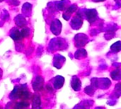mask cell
<instances>
[{"instance_id":"cell-1","label":"cell","mask_w":121,"mask_h":109,"mask_svg":"<svg viewBox=\"0 0 121 109\" xmlns=\"http://www.w3.org/2000/svg\"><path fill=\"white\" fill-rule=\"evenodd\" d=\"M10 37L15 41H19L21 40L22 39H23L21 31H19L17 28L14 27L13 28L11 31H10V33H9Z\"/></svg>"},{"instance_id":"cell-3","label":"cell","mask_w":121,"mask_h":109,"mask_svg":"<svg viewBox=\"0 0 121 109\" xmlns=\"http://www.w3.org/2000/svg\"><path fill=\"white\" fill-rule=\"evenodd\" d=\"M21 12L23 16H30L32 13V5L30 3H25L23 5Z\"/></svg>"},{"instance_id":"cell-2","label":"cell","mask_w":121,"mask_h":109,"mask_svg":"<svg viewBox=\"0 0 121 109\" xmlns=\"http://www.w3.org/2000/svg\"><path fill=\"white\" fill-rule=\"evenodd\" d=\"M14 21H15L16 25L20 28H24L28 24V22H27L25 16H23V15H21V14L16 16L14 18Z\"/></svg>"},{"instance_id":"cell-5","label":"cell","mask_w":121,"mask_h":109,"mask_svg":"<svg viewBox=\"0 0 121 109\" xmlns=\"http://www.w3.org/2000/svg\"><path fill=\"white\" fill-rule=\"evenodd\" d=\"M0 109H1V108H0Z\"/></svg>"},{"instance_id":"cell-4","label":"cell","mask_w":121,"mask_h":109,"mask_svg":"<svg viewBox=\"0 0 121 109\" xmlns=\"http://www.w3.org/2000/svg\"><path fill=\"white\" fill-rule=\"evenodd\" d=\"M4 0H0V2H1V1H3Z\"/></svg>"}]
</instances>
